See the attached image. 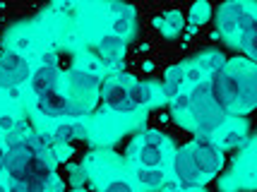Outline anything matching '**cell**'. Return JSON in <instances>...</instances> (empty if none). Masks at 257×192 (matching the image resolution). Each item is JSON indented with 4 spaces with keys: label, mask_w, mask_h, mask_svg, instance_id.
Listing matches in <instances>:
<instances>
[{
    "label": "cell",
    "mask_w": 257,
    "mask_h": 192,
    "mask_svg": "<svg viewBox=\"0 0 257 192\" xmlns=\"http://www.w3.org/2000/svg\"><path fill=\"white\" fill-rule=\"evenodd\" d=\"M5 170L10 180L22 182L34 192H46L53 180V163L51 158L34 151L27 139H12L8 147V163Z\"/></svg>",
    "instance_id": "2"
},
{
    "label": "cell",
    "mask_w": 257,
    "mask_h": 192,
    "mask_svg": "<svg viewBox=\"0 0 257 192\" xmlns=\"http://www.w3.org/2000/svg\"><path fill=\"white\" fill-rule=\"evenodd\" d=\"M157 27L164 29V34L176 36L180 32V27H183V17H180V12H171V15H166V17H159Z\"/></svg>",
    "instance_id": "19"
},
{
    "label": "cell",
    "mask_w": 257,
    "mask_h": 192,
    "mask_svg": "<svg viewBox=\"0 0 257 192\" xmlns=\"http://www.w3.org/2000/svg\"><path fill=\"white\" fill-rule=\"evenodd\" d=\"M103 192H133V187H130L125 180H113V182L106 185V190Z\"/></svg>",
    "instance_id": "27"
},
{
    "label": "cell",
    "mask_w": 257,
    "mask_h": 192,
    "mask_svg": "<svg viewBox=\"0 0 257 192\" xmlns=\"http://www.w3.org/2000/svg\"><path fill=\"white\" fill-rule=\"evenodd\" d=\"M212 94L226 113H247L257 106V68L245 60H231L212 75Z\"/></svg>",
    "instance_id": "1"
},
{
    "label": "cell",
    "mask_w": 257,
    "mask_h": 192,
    "mask_svg": "<svg viewBox=\"0 0 257 192\" xmlns=\"http://www.w3.org/2000/svg\"><path fill=\"white\" fill-rule=\"evenodd\" d=\"M209 15H212V8L207 5V3H195L190 10V22L192 24H204L209 20Z\"/></svg>",
    "instance_id": "22"
},
{
    "label": "cell",
    "mask_w": 257,
    "mask_h": 192,
    "mask_svg": "<svg viewBox=\"0 0 257 192\" xmlns=\"http://www.w3.org/2000/svg\"><path fill=\"white\" fill-rule=\"evenodd\" d=\"M137 178H140V182H142V185H147V187H159V185L164 182V170H159V168H142L140 173H137Z\"/></svg>",
    "instance_id": "20"
},
{
    "label": "cell",
    "mask_w": 257,
    "mask_h": 192,
    "mask_svg": "<svg viewBox=\"0 0 257 192\" xmlns=\"http://www.w3.org/2000/svg\"><path fill=\"white\" fill-rule=\"evenodd\" d=\"M173 111L176 113H188L190 111V94H178L173 99Z\"/></svg>",
    "instance_id": "24"
},
{
    "label": "cell",
    "mask_w": 257,
    "mask_h": 192,
    "mask_svg": "<svg viewBox=\"0 0 257 192\" xmlns=\"http://www.w3.org/2000/svg\"><path fill=\"white\" fill-rule=\"evenodd\" d=\"M72 132H75V139H84V137H89V130H87L82 123H72Z\"/></svg>",
    "instance_id": "30"
},
{
    "label": "cell",
    "mask_w": 257,
    "mask_h": 192,
    "mask_svg": "<svg viewBox=\"0 0 257 192\" xmlns=\"http://www.w3.org/2000/svg\"><path fill=\"white\" fill-rule=\"evenodd\" d=\"M27 79H32L29 63L20 53H3V58H0V89L15 91Z\"/></svg>",
    "instance_id": "6"
},
{
    "label": "cell",
    "mask_w": 257,
    "mask_h": 192,
    "mask_svg": "<svg viewBox=\"0 0 257 192\" xmlns=\"http://www.w3.org/2000/svg\"><path fill=\"white\" fill-rule=\"evenodd\" d=\"M70 178H72V182H79V180H82V170H79V168H70Z\"/></svg>",
    "instance_id": "32"
},
{
    "label": "cell",
    "mask_w": 257,
    "mask_h": 192,
    "mask_svg": "<svg viewBox=\"0 0 257 192\" xmlns=\"http://www.w3.org/2000/svg\"><path fill=\"white\" fill-rule=\"evenodd\" d=\"M36 108L44 115H51V118H60V115L70 113V101L67 96H63L60 91H48V94H41L39 101H36Z\"/></svg>",
    "instance_id": "9"
},
{
    "label": "cell",
    "mask_w": 257,
    "mask_h": 192,
    "mask_svg": "<svg viewBox=\"0 0 257 192\" xmlns=\"http://www.w3.org/2000/svg\"><path fill=\"white\" fill-rule=\"evenodd\" d=\"M183 82H185V68H180V65L168 68L166 77H164V91H166V96L176 99L180 94V84H183Z\"/></svg>",
    "instance_id": "13"
},
{
    "label": "cell",
    "mask_w": 257,
    "mask_h": 192,
    "mask_svg": "<svg viewBox=\"0 0 257 192\" xmlns=\"http://www.w3.org/2000/svg\"><path fill=\"white\" fill-rule=\"evenodd\" d=\"M166 192H183V190H178V187H173V185H168Z\"/></svg>",
    "instance_id": "33"
},
{
    "label": "cell",
    "mask_w": 257,
    "mask_h": 192,
    "mask_svg": "<svg viewBox=\"0 0 257 192\" xmlns=\"http://www.w3.org/2000/svg\"><path fill=\"white\" fill-rule=\"evenodd\" d=\"M130 15L133 12H127V15H120V17H115L111 24V34L113 36H125L130 29H133V20H130Z\"/></svg>",
    "instance_id": "21"
},
{
    "label": "cell",
    "mask_w": 257,
    "mask_h": 192,
    "mask_svg": "<svg viewBox=\"0 0 257 192\" xmlns=\"http://www.w3.org/2000/svg\"><path fill=\"white\" fill-rule=\"evenodd\" d=\"M202 75H204V70H202L200 65H192V68H188V70H185V79H188L190 84H195V87L204 82V79H202Z\"/></svg>",
    "instance_id": "25"
},
{
    "label": "cell",
    "mask_w": 257,
    "mask_h": 192,
    "mask_svg": "<svg viewBox=\"0 0 257 192\" xmlns=\"http://www.w3.org/2000/svg\"><path fill=\"white\" fill-rule=\"evenodd\" d=\"M96 89L99 77L89 72H72L67 79V101L70 113L67 115H84L96 106Z\"/></svg>",
    "instance_id": "4"
},
{
    "label": "cell",
    "mask_w": 257,
    "mask_h": 192,
    "mask_svg": "<svg viewBox=\"0 0 257 192\" xmlns=\"http://www.w3.org/2000/svg\"><path fill=\"white\" fill-rule=\"evenodd\" d=\"M24 139H27V144H29L34 151H39V154H44V156H48V154L53 151V147H56L53 135H46V132H32V135H27Z\"/></svg>",
    "instance_id": "15"
},
{
    "label": "cell",
    "mask_w": 257,
    "mask_h": 192,
    "mask_svg": "<svg viewBox=\"0 0 257 192\" xmlns=\"http://www.w3.org/2000/svg\"><path fill=\"white\" fill-rule=\"evenodd\" d=\"M245 15V5L240 3H228V5H221L219 8V15H216V29L224 36H231L233 32H238V24H240V17Z\"/></svg>",
    "instance_id": "7"
},
{
    "label": "cell",
    "mask_w": 257,
    "mask_h": 192,
    "mask_svg": "<svg viewBox=\"0 0 257 192\" xmlns=\"http://www.w3.org/2000/svg\"><path fill=\"white\" fill-rule=\"evenodd\" d=\"M142 142L145 144H152V147H161V142H164V137L159 130H147L145 137H142Z\"/></svg>",
    "instance_id": "26"
},
{
    "label": "cell",
    "mask_w": 257,
    "mask_h": 192,
    "mask_svg": "<svg viewBox=\"0 0 257 192\" xmlns=\"http://www.w3.org/2000/svg\"><path fill=\"white\" fill-rule=\"evenodd\" d=\"M127 94H130V101L133 106H145V103L152 101V96H154V89H152V84H147V82H133V84H127Z\"/></svg>",
    "instance_id": "14"
},
{
    "label": "cell",
    "mask_w": 257,
    "mask_h": 192,
    "mask_svg": "<svg viewBox=\"0 0 257 192\" xmlns=\"http://www.w3.org/2000/svg\"><path fill=\"white\" fill-rule=\"evenodd\" d=\"M15 127H17V123H15V118H12V115H0V130H5V132H15Z\"/></svg>",
    "instance_id": "29"
},
{
    "label": "cell",
    "mask_w": 257,
    "mask_h": 192,
    "mask_svg": "<svg viewBox=\"0 0 257 192\" xmlns=\"http://www.w3.org/2000/svg\"><path fill=\"white\" fill-rule=\"evenodd\" d=\"M140 161H142V166L145 168H159V163H161V158H164V154H161V147H152V144H142V149H140Z\"/></svg>",
    "instance_id": "17"
},
{
    "label": "cell",
    "mask_w": 257,
    "mask_h": 192,
    "mask_svg": "<svg viewBox=\"0 0 257 192\" xmlns=\"http://www.w3.org/2000/svg\"><path fill=\"white\" fill-rule=\"evenodd\" d=\"M202 158V178H214L221 168V154L216 147H200Z\"/></svg>",
    "instance_id": "12"
},
{
    "label": "cell",
    "mask_w": 257,
    "mask_h": 192,
    "mask_svg": "<svg viewBox=\"0 0 257 192\" xmlns=\"http://www.w3.org/2000/svg\"><path fill=\"white\" fill-rule=\"evenodd\" d=\"M32 89L36 96L58 89V65H41L32 75Z\"/></svg>",
    "instance_id": "10"
},
{
    "label": "cell",
    "mask_w": 257,
    "mask_h": 192,
    "mask_svg": "<svg viewBox=\"0 0 257 192\" xmlns=\"http://www.w3.org/2000/svg\"><path fill=\"white\" fill-rule=\"evenodd\" d=\"M243 142V135L238 132V130H233V132H228V135L224 137V147H238Z\"/></svg>",
    "instance_id": "28"
},
{
    "label": "cell",
    "mask_w": 257,
    "mask_h": 192,
    "mask_svg": "<svg viewBox=\"0 0 257 192\" xmlns=\"http://www.w3.org/2000/svg\"><path fill=\"white\" fill-rule=\"evenodd\" d=\"M200 68L207 72H212V75H216L219 70L226 68V58L221 56V53H216V51H212V53H204V56L200 58Z\"/></svg>",
    "instance_id": "18"
},
{
    "label": "cell",
    "mask_w": 257,
    "mask_h": 192,
    "mask_svg": "<svg viewBox=\"0 0 257 192\" xmlns=\"http://www.w3.org/2000/svg\"><path fill=\"white\" fill-rule=\"evenodd\" d=\"M5 163H8V149L0 147V170H5Z\"/></svg>",
    "instance_id": "31"
},
{
    "label": "cell",
    "mask_w": 257,
    "mask_h": 192,
    "mask_svg": "<svg viewBox=\"0 0 257 192\" xmlns=\"http://www.w3.org/2000/svg\"><path fill=\"white\" fill-rule=\"evenodd\" d=\"M123 48H125V41L120 36L108 34L99 41V56L103 63H115L118 58L123 56Z\"/></svg>",
    "instance_id": "11"
},
{
    "label": "cell",
    "mask_w": 257,
    "mask_h": 192,
    "mask_svg": "<svg viewBox=\"0 0 257 192\" xmlns=\"http://www.w3.org/2000/svg\"><path fill=\"white\" fill-rule=\"evenodd\" d=\"M53 139H56V142H70V139H75V132H72V123L58 125L56 132H53Z\"/></svg>",
    "instance_id": "23"
},
{
    "label": "cell",
    "mask_w": 257,
    "mask_h": 192,
    "mask_svg": "<svg viewBox=\"0 0 257 192\" xmlns=\"http://www.w3.org/2000/svg\"><path fill=\"white\" fill-rule=\"evenodd\" d=\"M192 123L197 127L200 135H212L219 125L224 123L226 111L219 106V101L214 99L212 94V82H202L197 87H192L190 91V111Z\"/></svg>",
    "instance_id": "3"
},
{
    "label": "cell",
    "mask_w": 257,
    "mask_h": 192,
    "mask_svg": "<svg viewBox=\"0 0 257 192\" xmlns=\"http://www.w3.org/2000/svg\"><path fill=\"white\" fill-rule=\"evenodd\" d=\"M240 46H243V51H245L252 60H257V17L247 29L240 32Z\"/></svg>",
    "instance_id": "16"
},
{
    "label": "cell",
    "mask_w": 257,
    "mask_h": 192,
    "mask_svg": "<svg viewBox=\"0 0 257 192\" xmlns=\"http://www.w3.org/2000/svg\"><path fill=\"white\" fill-rule=\"evenodd\" d=\"M103 101L108 103L113 111H118V113H130V111H135L133 101H130V94H127V87L120 84V82H108V84L103 87Z\"/></svg>",
    "instance_id": "8"
},
{
    "label": "cell",
    "mask_w": 257,
    "mask_h": 192,
    "mask_svg": "<svg viewBox=\"0 0 257 192\" xmlns=\"http://www.w3.org/2000/svg\"><path fill=\"white\" fill-rule=\"evenodd\" d=\"M173 170L180 178V182L185 187H195L202 180V158H200V147L192 142L188 147H183L173 158Z\"/></svg>",
    "instance_id": "5"
}]
</instances>
